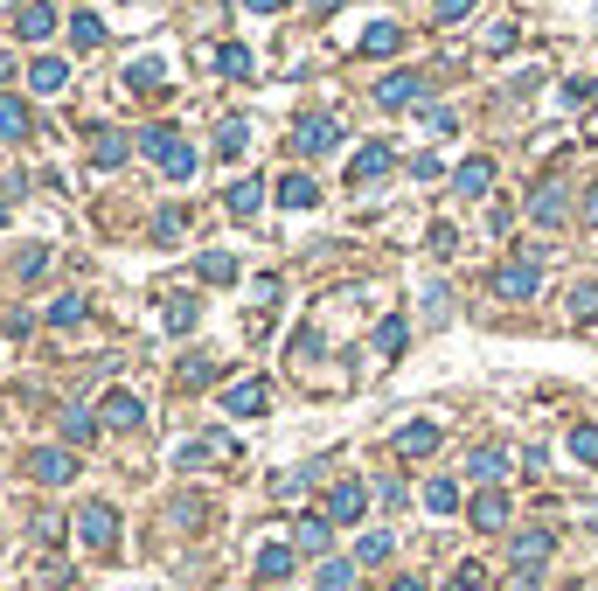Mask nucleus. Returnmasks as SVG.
<instances>
[{
	"instance_id": "36",
	"label": "nucleus",
	"mask_w": 598,
	"mask_h": 591,
	"mask_svg": "<svg viewBox=\"0 0 598 591\" xmlns=\"http://www.w3.org/2000/svg\"><path fill=\"white\" fill-rule=\"evenodd\" d=\"M42 272H49V251H42V244H28V251L14 258V279H42Z\"/></svg>"
},
{
	"instance_id": "12",
	"label": "nucleus",
	"mask_w": 598,
	"mask_h": 591,
	"mask_svg": "<svg viewBox=\"0 0 598 591\" xmlns=\"http://www.w3.org/2000/svg\"><path fill=\"white\" fill-rule=\"evenodd\" d=\"M265 404H272V390H265L258 376H251V383H230V390H223V411H230V418H258Z\"/></svg>"
},
{
	"instance_id": "47",
	"label": "nucleus",
	"mask_w": 598,
	"mask_h": 591,
	"mask_svg": "<svg viewBox=\"0 0 598 591\" xmlns=\"http://www.w3.org/2000/svg\"><path fill=\"white\" fill-rule=\"evenodd\" d=\"M432 14L439 21H459V14H473V0H432Z\"/></svg>"
},
{
	"instance_id": "3",
	"label": "nucleus",
	"mask_w": 598,
	"mask_h": 591,
	"mask_svg": "<svg viewBox=\"0 0 598 591\" xmlns=\"http://www.w3.org/2000/svg\"><path fill=\"white\" fill-rule=\"evenodd\" d=\"M77 536H84L91 550H112V543H119V508H112V501H84V508H77Z\"/></svg>"
},
{
	"instance_id": "10",
	"label": "nucleus",
	"mask_w": 598,
	"mask_h": 591,
	"mask_svg": "<svg viewBox=\"0 0 598 591\" xmlns=\"http://www.w3.org/2000/svg\"><path fill=\"white\" fill-rule=\"evenodd\" d=\"M390 167H397V153H390V147H362L355 160H348V188H369V181H383Z\"/></svg>"
},
{
	"instance_id": "50",
	"label": "nucleus",
	"mask_w": 598,
	"mask_h": 591,
	"mask_svg": "<svg viewBox=\"0 0 598 591\" xmlns=\"http://www.w3.org/2000/svg\"><path fill=\"white\" fill-rule=\"evenodd\" d=\"M390 591H425V578H397V585H390Z\"/></svg>"
},
{
	"instance_id": "1",
	"label": "nucleus",
	"mask_w": 598,
	"mask_h": 591,
	"mask_svg": "<svg viewBox=\"0 0 598 591\" xmlns=\"http://www.w3.org/2000/svg\"><path fill=\"white\" fill-rule=\"evenodd\" d=\"M140 153H147L167 181H195V147H188L174 126H147V133H140Z\"/></svg>"
},
{
	"instance_id": "40",
	"label": "nucleus",
	"mask_w": 598,
	"mask_h": 591,
	"mask_svg": "<svg viewBox=\"0 0 598 591\" xmlns=\"http://www.w3.org/2000/svg\"><path fill=\"white\" fill-rule=\"evenodd\" d=\"M195 313H202V299H167V327H174V334L195 327Z\"/></svg>"
},
{
	"instance_id": "43",
	"label": "nucleus",
	"mask_w": 598,
	"mask_h": 591,
	"mask_svg": "<svg viewBox=\"0 0 598 591\" xmlns=\"http://www.w3.org/2000/svg\"><path fill=\"white\" fill-rule=\"evenodd\" d=\"M480 585H487V571H480V564H459L446 591H480Z\"/></svg>"
},
{
	"instance_id": "45",
	"label": "nucleus",
	"mask_w": 598,
	"mask_h": 591,
	"mask_svg": "<svg viewBox=\"0 0 598 591\" xmlns=\"http://www.w3.org/2000/svg\"><path fill=\"white\" fill-rule=\"evenodd\" d=\"M432 251H439V258H452V251H459V230H452V223H439V230H432Z\"/></svg>"
},
{
	"instance_id": "30",
	"label": "nucleus",
	"mask_w": 598,
	"mask_h": 591,
	"mask_svg": "<svg viewBox=\"0 0 598 591\" xmlns=\"http://www.w3.org/2000/svg\"><path fill=\"white\" fill-rule=\"evenodd\" d=\"M404 341H411V320H404V313H390V320L376 327V348H383V355H397Z\"/></svg>"
},
{
	"instance_id": "25",
	"label": "nucleus",
	"mask_w": 598,
	"mask_h": 591,
	"mask_svg": "<svg viewBox=\"0 0 598 591\" xmlns=\"http://www.w3.org/2000/svg\"><path fill=\"white\" fill-rule=\"evenodd\" d=\"M466 473H473V480H501V473H508V452H501V445H480V452H466Z\"/></svg>"
},
{
	"instance_id": "11",
	"label": "nucleus",
	"mask_w": 598,
	"mask_h": 591,
	"mask_svg": "<svg viewBox=\"0 0 598 591\" xmlns=\"http://www.w3.org/2000/svg\"><path fill=\"white\" fill-rule=\"evenodd\" d=\"M223 209H230L237 223H251V216L265 209V181H258V174H244V181H230V195H223Z\"/></svg>"
},
{
	"instance_id": "20",
	"label": "nucleus",
	"mask_w": 598,
	"mask_h": 591,
	"mask_svg": "<svg viewBox=\"0 0 598 591\" xmlns=\"http://www.w3.org/2000/svg\"><path fill=\"white\" fill-rule=\"evenodd\" d=\"M397 452H404V459H432V452H439V425H404V432H397Z\"/></svg>"
},
{
	"instance_id": "16",
	"label": "nucleus",
	"mask_w": 598,
	"mask_h": 591,
	"mask_svg": "<svg viewBox=\"0 0 598 591\" xmlns=\"http://www.w3.org/2000/svg\"><path fill=\"white\" fill-rule=\"evenodd\" d=\"M293 564H299V543H265V550H258V578H265V585L293 578Z\"/></svg>"
},
{
	"instance_id": "34",
	"label": "nucleus",
	"mask_w": 598,
	"mask_h": 591,
	"mask_svg": "<svg viewBox=\"0 0 598 591\" xmlns=\"http://www.w3.org/2000/svg\"><path fill=\"white\" fill-rule=\"evenodd\" d=\"M70 42H77V49H98V42H105V21H98V14H77V21H70Z\"/></svg>"
},
{
	"instance_id": "19",
	"label": "nucleus",
	"mask_w": 598,
	"mask_h": 591,
	"mask_svg": "<svg viewBox=\"0 0 598 591\" xmlns=\"http://www.w3.org/2000/svg\"><path fill=\"white\" fill-rule=\"evenodd\" d=\"M397 49H404V28L397 21H369L362 28V56H397Z\"/></svg>"
},
{
	"instance_id": "14",
	"label": "nucleus",
	"mask_w": 598,
	"mask_h": 591,
	"mask_svg": "<svg viewBox=\"0 0 598 591\" xmlns=\"http://www.w3.org/2000/svg\"><path fill=\"white\" fill-rule=\"evenodd\" d=\"M35 126H28V105L14 98V91H0V147H21Z\"/></svg>"
},
{
	"instance_id": "7",
	"label": "nucleus",
	"mask_w": 598,
	"mask_h": 591,
	"mask_svg": "<svg viewBox=\"0 0 598 591\" xmlns=\"http://www.w3.org/2000/svg\"><path fill=\"white\" fill-rule=\"evenodd\" d=\"M418 98H425V77H418V70H390V77L376 84V105H383V112H411Z\"/></svg>"
},
{
	"instance_id": "33",
	"label": "nucleus",
	"mask_w": 598,
	"mask_h": 591,
	"mask_svg": "<svg viewBox=\"0 0 598 591\" xmlns=\"http://www.w3.org/2000/svg\"><path fill=\"white\" fill-rule=\"evenodd\" d=\"M425 508H432V515H452V508H459V480H432V487H425Z\"/></svg>"
},
{
	"instance_id": "32",
	"label": "nucleus",
	"mask_w": 598,
	"mask_h": 591,
	"mask_svg": "<svg viewBox=\"0 0 598 591\" xmlns=\"http://www.w3.org/2000/svg\"><path fill=\"white\" fill-rule=\"evenodd\" d=\"M84 313H91V306H84V293H63L56 306H49V327H77Z\"/></svg>"
},
{
	"instance_id": "29",
	"label": "nucleus",
	"mask_w": 598,
	"mask_h": 591,
	"mask_svg": "<svg viewBox=\"0 0 598 591\" xmlns=\"http://www.w3.org/2000/svg\"><path fill=\"white\" fill-rule=\"evenodd\" d=\"M195 272H202L209 286H230V279H237V258H230V251H202V265H195Z\"/></svg>"
},
{
	"instance_id": "13",
	"label": "nucleus",
	"mask_w": 598,
	"mask_h": 591,
	"mask_svg": "<svg viewBox=\"0 0 598 591\" xmlns=\"http://www.w3.org/2000/svg\"><path fill=\"white\" fill-rule=\"evenodd\" d=\"M362 508H369V487H362V480H334L327 515H334V522H362Z\"/></svg>"
},
{
	"instance_id": "51",
	"label": "nucleus",
	"mask_w": 598,
	"mask_h": 591,
	"mask_svg": "<svg viewBox=\"0 0 598 591\" xmlns=\"http://www.w3.org/2000/svg\"><path fill=\"white\" fill-rule=\"evenodd\" d=\"M313 7H320V14H327V7H341V0H313Z\"/></svg>"
},
{
	"instance_id": "8",
	"label": "nucleus",
	"mask_w": 598,
	"mask_h": 591,
	"mask_svg": "<svg viewBox=\"0 0 598 591\" xmlns=\"http://www.w3.org/2000/svg\"><path fill=\"white\" fill-rule=\"evenodd\" d=\"M98 418H105L112 432H140V425H147V404H140L133 390H112V397L98 404Z\"/></svg>"
},
{
	"instance_id": "21",
	"label": "nucleus",
	"mask_w": 598,
	"mask_h": 591,
	"mask_svg": "<svg viewBox=\"0 0 598 591\" xmlns=\"http://www.w3.org/2000/svg\"><path fill=\"white\" fill-rule=\"evenodd\" d=\"M105 432V418L98 411H63V445H91Z\"/></svg>"
},
{
	"instance_id": "27",
	"label": "nucleus",
	"mask_w": 598,
	"mask_h": 591,
	"mask_svg": "<svg viewBox=\"0 0 598 591\" xmlns=\"http://www.w3.org/2000/svg\"><path fill=\"white\" fill-rule=\"evenodd\" d=\"M244 147H251V126H244V119H223V126H216V153H223V160H237Z\"/></svg>"
},
{
	"instance_id": "9",
	"label": "nucleus",
	"mask_w": 598,
	"mask_h": 591,
	"mask_svg": "<svg viewBox=\"0 0 598 591\" xmlns=\"http://www.w3.org/2000/svg\"><path fill=\"white\" fill-rule=\"evenodd\" d=\"M466 522H473V529H487V536H494V529H508V494H501V487L473 494V501H466Z\"/></svg>"
},
{
	"instance_id": "42",
	"label": "nucleus",
	"mask_w": 598,
	"mask_h": 591,
	"mask_svg": "<svg viewBox=\"0 0 598 591\" xmlns=\"http://www.w3.org/2000/svg\"><path fill=\"white\" fill-rule=\"evenodd\" d=\"M571 313H578V320H592V313H598V286H592V279L571 286Z\"/></svg>"
},
{
	"instance_id": "17",
	"label": "nucleus",
	"mask_w": 598,
	"mask_h": 591,
	"mask_svg": "<svg viewBox=\"0 0 598 591\" xmlns=\"http://www.w3.org/2000/svg\"><path fill=\"white\" fill-rule=\"evenodd\" d=\"M529 216H536V223H543V230H557V223H564V216H571V195H564V188H557V181H550V188H536V202H529Z\"/></svg>"
},
{
	"instance_id": "26",
	"label": "nucleus",
	"mask_w": 598,
	"mask_h": 591,
	"mask_svg": "<svg viewBox=\"0 0 598 591\" xmlns=\"http://www.w3.org/2000/svg\"><path fill=\"white\" fill-rule=\"evenodd\" d=\"M133 147H140V140H126V133H98V140H91V160H98V167H119Z\"/></svg>"
},
{
	"instance_id": "46",
	"label": "nucleus",
	"mask_w": 598,
	"mask_h": 591,
	"mask_svg": "<svg viewBox=\"0 0 598 591\" xmlns=\"http://www.w3.org/2000/svg\"><path fill=\"white\" fill-rule=\"evenodd\" d=\"M425 313H432V320H446V313H452V293H446V286H432V293H425Z\"/></svg>"
},
{
	"instance_id": "31",
	"label": "nucleus",
	"mask_w": 598,
	"mask_h": 591,
	"mask_svg": "<svg viewBox=\"0 0 598 591\" xmlns=\"http://www.w3.org/2000/svg\"><path fill=\"white\" fill-rule=\"evenodd\" d=\"M390 550H397V536H383V529H376V536H362V543H355V564H390Z\"/></svg>"
},
{
	"instance_id": "23",
	"label": "nucleus",
	"mask_w": 598,
	"mask_h": 591,
	"mask_svg": "<svg viewBox=\"0 0 598 591\" xmlns=\"http://www.w3.org/2000/svg\"><path fill=\"white\" fill-rule=\"evenodd\" d=\"M28 84H35V91H63V84H70V63H63V56H35Z\"/></svg>"
},
{
	"instance_id": "35",
	"label": "nucleus",
	"mask_w": 598,
	"mask_h": 591,
	"mask_svg": "<svg viewBox=\"0 0 598 591\" xmlns=\"http://www.w3.org/2000/svg\"><path fill=\"white\" fill-rule=\"evenodd\" d=\"M571 459H578V466H598V425H578V432H571Z\"/></svg>"
},
{
	"instance_id": "28",
	"label": "nucleus",
	"mask_w": 598,
	"mask_h": 591,
	"mask_svg": "<svg viewBox=\"0 0 598 591\" xmlns=\"http://www.w3.org/2000/svg\"><path fill=\"white\" fill-rule=\"evenodd\" d=\"M279 202H286V209H313V202H320V188H313L306 174H286V181H279Z\"/></svg>"
},
{
	"instance_id": "52",
	"label": "nucleus",
	"mask_w": 598,
	"mask_h": 591,
	"mask_svg": "<svg viewBox=\"0 0 598 591\" xmlns=\"http://www.w3.org/2000/svg\"><path fill=\"white\" fill-rule=\"evenodd\" d=\"M0 230H7V195H0Z\"/></svg>"
},
{
	"instance_id": "39",
	"label": "nucleus",
	"mask_w": 598,
	"mask_h": 591,
	"mask_svg": "<svg viewBox=\"0 0 598 591\" xmlns=\"http://www.w3.org/2000/svg\"><path fill=\"white\" fill-rule=\"evenodd\" d=\"M216 63H223V77H251V49H244V42H230Z\"/></svg>"
},
{
	"instance_id": "44",
	"label": "nucleus",
	"mask_w": 598,
	"mask_h": 591,
	"mask_svg": "<svg viewBox=\"0 0 598 591\" xmlns=\"http://www.w3.org/2000/svg\"><path fill=\"white\" fill-rule=\"evenodd\" d=\"M153 237L174 244V237H181V209H160V216H153Z\"/></svg>"
},
{
	"instance_id": "37",
	"label": "nucleus",
	"mask_w": 598,
	"mask_h": 591,
	"mask_svg": "<svg viewBox=\"0 0 598 591\" xmlns=\"http://www.w3.org/2000/svg\"><path fill=\"white\" fill-rule=\"evenodd\" d=\"M209 383H216V362H202V355L181 362V390H209Z\"/></svg>"
},
{
	"instance_id": "4",
	"label": "nucleus",
	"mask_w": 598,
	"mask_h": 591,
	"mask_svg": "<svg viewBox=\"0 0 598 591\" xmlns=\"http://www.w3.org/2000/svg\"><path fill=\"white\" fill-rule=\"evenodd\" d=\"M293 147L299 153H334L341 147V119H334V112H306V119H293Z\"/></svg>"
},
{
	"instance_id": "5",
	"label": "nucleus",
	"mask_w": 598,
	"mask_h": 591,
	"mask_svg": "<svg viewBox=\"0 0 598 591\" xmlns=\"http://www.w3.org/2000/svg\"><path fill=\"white\" fill-rule=\"evenodd\" d=\"M536 286H543V265L522 251V258H508L501 272H494V293L501 299H536Z\"/></svg>"
},
{
	"instance_id": "2",
	"label": "nucleus",
	"mask_w": 598,
	"mask_h": 591,
	"mask_svg": "<svg viewBox=\"0 0 598 591\" xmlns=\"http://www.w3.org/2000/svg\"><path fill=\"white\" fill-rule=\"evenodd\" d=\"M550 550H557V536H550V529H522V536L508 543V557H515V585H536V578H543V564H550Z\"/></svg>"
},
{
	"instance_id": "24",
	"label": "nucleus",
	"mask_w": 598,
	"mask_h": 591,
	"mask_svg": "<svg viewBox=\"0 0 598 591\" xmlns=\"http://www.w3.org/2000/svg\"><path fill=\"white\" fill-rule=\"evenodd\" d=\"M452 188H459V195H487V188H494V160H466V167L452 174Z\"/></svg>"
},
{
	"instance_id": "49",
	"label": "nucleus",
	"mask_w": 598,
	"mask_h": 591,
	"mask_svg": "<svg viewBox=\"0 0 598 591\" xmlns=\"http://www.w3.org/2000/svg\"><path fill=\"white\" fill-rule=\"evenodd\" d=\"M585 223H592V230H598V188H592V195H585Z\"/></svg>"
},
{
	"instance_id": "15",
	"label": "nucleus",
	"mask_w": 598,
	"mask_h": 591,
	"mask_svg": "<svg viewBox=\"0 0 598 591\" xmlns=\"http://www.w3.org/2000/svg\"><path fill=\"white\" fill-rule=\"evenodd\" d=\"M293 543L306 550V557H327V543H334V515H299Z\"/></svg>"
},
{
	"instance_id": "38",
	"label": "nucleus",
	"mask_w": 598,
	"mask_h": 591,
	"mask_svg": "<svg viewBox=\"0 0 598 591\" xmlns=\"http://www.w3.org/2000/svg\"><path fill=\"white\" fill-rule=\"evenodd\" d=\"M592 98H598V77H571V84H564V105H571V112H585Z\"/></svg>"
},
{
	"instance_id": "48",
	"label": "nucleus",
	"mask_w": 598,
	"mask_h": 591,
	"mask_svg": "<svg viewBox=\"0 0 598 591\" xmlns=\"http://www.w3.org/2000/svg\"><path fill=\"white\" fill-rule=\"evenodd\" d=\"M244 7H251V14H279L286 0H244Z\"/></svg>"
},
{
	"instance_id": "22",
	"label": "nucleus",
	"mask_w": 598,
	"mask_h": 591,
	"mask_svg": "<svg viewBox=\"0 0 598 591\" xmlns=\"http://www.w3.org/2000/svg\"><path fill=\"white\" fill-rule=\"evenodd\" d=\"M160 84H167V63H160V56L126 63V91H160Z\"/></svg>"
},
{
	"instance_id": "6",
	"label": "nucleus",
	"mask_w": 598,
	"mask_h": 591,
	"mask_svg": "<svg viewBox=\"0 0 598 591\" xmlns=\"http://www.w3.org/2000/svg\"><path fill=\"white\" fill-rule=\"evenodd\" d=\"M28 480H42V487L77 480V452H70V445H42V452H28Z\"/></svg>"
},
{
	"instance_id": "41",
	"label": "nucleus",
	"mask_w": 598,
	"mask_h": 591,
	"mask_svg": "<svg viewBox=\"0 0 598 591\" xmlns=\"http://www.w3.org/2000/svg\"><path fill=\"white\" fill-rule=\"evenodd\" d=\"M348 578H355V564H341V557H327V564H320V591H341Z\"/></svg>"
},
{
	"instance_id": "18",
	"label": "nucleus",
	"mask_w": 598,
	"mask_h": 591,
	"mask_svg": "<svg viewBox=\"0 0 598 591\" xmlns=\"http://www.w3.org/2000/svg\"><path fill=\"white\" fill-rule=\"evenodd\" d=\"M49 28H56V7H49V0H28V7H21V21H14V35H21V42H42Z\"/></svg>"
}]
</instances>
